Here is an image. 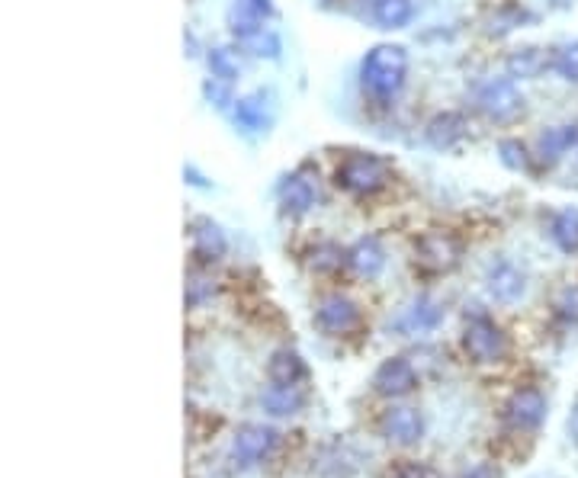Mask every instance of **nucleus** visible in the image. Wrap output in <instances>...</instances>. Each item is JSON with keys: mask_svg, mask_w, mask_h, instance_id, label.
Masks as SVG:
<instances>
[{"mask_svg": "<svg viewBox=\"0 0 578 478\" xmlns=\"http://www.w3.org/2000/svg\"><path fill=\"white\" fill-rule=\"evenodd\" d=\"M463 478H498V472L489 466V462H479V466H473Z\"/></svg>", "mask_w": 578, "mask_h": 478, "instance_id": "72a5a7b5", "label": "nucleus"}, {"mask_svg": "<svg viewBox=\"0 0 578 478\" xmlns=\"http://www.w3.org/2000/svg\"><path fill=\"white\" fill-rule=\"evenodd\" d=\"M412 0H373V20L379 29H402L412 20Z\"/></svg>", "mask_w": 578, "mask_h": 478, "instance_id": "412c9836", "label": "nucleus"}, {"mask_svg": "<svg viewBox=\"0 0 578 478\" xmlns=\"http://www.w3.org/2000/svg\"><path fill=\"white\" fill-rule=\"evenodd\" d=\"M550 238L556 241L559 251L578 254V209H562L550 222Z\"/></svg>", "mask_w": 578, "mask_h": 478, "instance_id": "4be33fe9", "label": "nucleus"}, {"mask_svg": "<svg viewBox=\"0 0 578 478\" xmlns=\"http://www.w3.org/2000/svg\"><path fill=\"white\" fill-rule=\"evenodd\" d=\"M463 135H466V122H463V116H456V113L434 116L431 126H428V142L434 148H453Z\"/></svg>", "mask_w": 578, "mask_h": 478, "instance_id": "aec40b11", "label": "nucleus"}, {"mask_svg": "<svg viewBox=\"0 0 578 478\" xmlns=\"http://www.w3.org/2000/svg\"><path fill=\"white\" fill-rule=\"evenodd\" d=\"M505 418L514 430H537L546 418V398L537 389H521L511 395Z\"/></svg>", "mask_w": 578, "mask_h": 478, "instance_id": "9d476101", "label": "nucleus"}, {"mask_svg": "<svg viewBox=\"0 0 578 478\" xmlns=\"http://www.w3.org/2000/svg\"><path fill=\"white\" fill-rule=\"evenodd\" d=\"M440 321H444V308L440 302H434L431 296H418L408 308H402V315L395 318V331L408 334V337H421L431 334Z\"/></svg>", "mask_w": 578, "mask_h": 478, "instance_id": "0eeeda50", "label": "nucleus"}, {"mask_svg": "<svg viewBox=\"0 0 578 478\" xmlns=\"http://www.w3.org/2000/svg\"><path fill=\"white\" fill-rule=\"evenodd\" d=\"M254 4H257V7H261V10H264V17H267V13L273 10V0H254Z\"/></svg>", "mask_w": 578, "mask_h": 478, "instance_id": "e433bc0d", "label": "nucleus"}, {"mask_svg": "<svg viewBox=\"0 0 578 478\" xmlns=\"http://www.w3.org/2000/svg\"><path fill=\"white\" fill-rule=\"evenodd\" d=\"M273 446H277V434H273L270 427L264 424H245L238 430V434L232 437V459L235 466H257Z\"/></svg>", "mask_w": 578, "mask_h": 478, "instance_id": "423d86ee", "label": "nucleus"}, {"mask_svg": "<svg viewBox=\"0 0 578 478\" xmlns=\"http://www.w3.org/2000/svg\"><path fill=\"white\" fill-rule=\"evenodd\" d=\"M415 260L421 270L428 273H447L460 264V244H456L444 231H428V235L418 238Z\"/></svg>", "mask_w": 578, "mask_h": 478, "instance_id": "39448f33", "label": "nucleus"}, {"mask_svg": "<svg viewBox=\"0 0 578 478\" xmlns=\"http://www.w3.org/2000/svg\"><path fill=\"white\" fill-rule=\"evenodd\" d=\"M206 65H209V74L216 77V81L232 84L238 77V61L232 58V52H228V49H209Z\"/></svg>", "mask_w": 578, "mask_h": 478, "instance_id": "bb28decb", "label": "nucleus"}, {"mask_svg": "<svg viewBox=\"0 0 578 478\" xmlns=\"http://www.w3.org/2000/svg\"><path fill=\"white\" fill-rule=\"evenodd\" d=\"M389 478H434V472H431V469H424V466H418V462H405V466H399Z\"/></svg>", "mask_w": 578, "mask_h": 478, "instance_id": "473e14b6", "label": "nucleus"}, {"mask_svg": "<svg viewBox=\"0 0 578 478\" xmlns=\"http://www.w3.org/2000/svg\"><path fill=\"white\" fill-rule=\"evenodd\" d=\"M424 434V421L415 408H392L383 418V437L395 446H412Z\"/></svg>", "mask_w": 578, "mask_h": 478, "instance_id": "f8f14e48", "label": "nucleus"}, {"mask_svg": "<svg viewBox=\"0 0 578 478\" xmlns=\"http://www.w3.org/2000/svg\"><path fill=\"white\" fill-rule=\"evenodd\" d=\"M203 94H206V100H209L212 106H216V110H228V106L235 103L232 94H228V84H225V81H216V77L203 84Z\"/></svg>", "mask_w": 578, "mask_h": 478, "instance_id": "2f4dec72", "label": "nucleus"}, {"mask_svg": "<svg viewBox=\"0 0 578 478\" xmlns=\"http://www.w3.org/2000/svg\"><path fill=\"white\" fill-rule=\"evenodd\" d=\"M267 373L273 382H283V385H299V379L306 376V366H302L299 353L293 350H277L267 363Z\"/></svg>", "mask_w": 578, "mask_h": 478, "instance_id": "5701e85b", "label": "nucleus"}, {"mask_svg": "<svg viewBox=\"0 0 578 478\" xmlns=\"http://www.w3.org/2000/svg\"><path fill=\"white\" fill-rule=\"evenodd\" d=\"M315 321L325 334L341 337V334H351L357 328L360 312L347 296H328V299H322V305H318Z\"/></svg>", "mask_w": 578, "mask_h": 478, "instance_id": "6e6552de", "label": "nucleus"}, {"mask_svg": "<svg viewBox=\"0 0 578 478\" xmlns=\"http://www.w3.org/2000/svg\"><path fill=\"white\" fill-rule=\"evenodd\" d=\"M315 183L306 174H289L280 183V206L289 215H306L315 206Z\"/></svg>", "mask_w": 578, "mask_h": 478, "instance_id": "dca6fc26", "label": "nucleus"}, {"mask_svg": "<svg viewBox=\"0 0 578 478\" xmlns=\"http://www.w3.org/2000/svg\"><path fill=\"white\" fill-rule=\"evenodd\" d=\"M498 154L501 161H505V167H511V171H527L530 167V154L521 142H514V138H505V142L498 145Z\"/></svg>", "mask_w": 578, "mask_h": 478, "instance_id": "c85d7f7f", "label": "nucleus"}, {"mask_svg": "<svg viewBox=\"0 0 578 478\" xmlns=\"http://www.w3.org/2000/svg\"><path fill=\"white\" fill-rule=\"evenodd\" d=\"M550 68L566 77V81H578V39L575 42H562L559 49L550 58Z\"/></svg>", "mask_w": 578, "mask_h": 478, "instance_id": "a878e982", "label": "nucleus"}, {"mask_svg": "<svg viewBox=\"0 0 578 478\" xmlns=\"http://www.w3.org/2000/svg\"><path fill=\"white\" fill-rule=\"evenodd\" d=\"M485 283H489V292L498 299V302H517L524 296V289H527V280H524V273L517 270L511 260H495V264L489 267V273H485Z\"/></svg>", "mask_w": 578, "mask_h": 478, "instance_id": "9b49d317", "label": "nucleus"}, {"mask_svg": "<svg viewBox=\"0 0 578 478\" xmlns=\"http://www.w3.org/2000/svg\"><path fill=\"white\" fill-rule=\"evenodd\" d=\"M556 312L562 321H569V325H578V283L566 286L559 292V299H556Z\"/></svg>", "mask_w": 578, "mask_h": 478, "instance_id": "7c9ffc66", "label": "nucleus"}, {"mask_svg": "<svg viewBox=\"0 0 578 478\" xmlns=\"http://www.w3.org/2000/svg\"><path fill=\"white\" fill-rule=\"evenodd\" d=\"M347 264H351V270L357 276H363V280H376V276L383 273V267H386L383 244H379L376 238H360L354 248L347 251Z\"/></svg>", "mask_w": 578, "mask_h": 478, "instance_id": "2eb2a0df", "label": "nucleus"}, {"mask_svg": "<svg viewBox=\"0 0 578 478\" xmlns=\"http://www.w3.org/2000/svg\"><path fill=\"white\" fill-rule=\"evenodd\" d=\"M476 103H479V110L495 122L514 119L524 110V97L511 77H492V81H485L476 94Z\"/></svg>", "mask_w": 578, "mask_h": 478, "instance_id": "20e7f679", "label": "nucleus"}, {"mask_svg": "<svg viewBox=\"0 0 578 478\" xmlns=\"http://www.w3.org/2000/svg\"><path fill=\"white\" fill-rule=\"evenodd\" d=\"M190 238H193V254L203 260V264H212L228 251V241H225V231L212 222V219H196L190 228Z\"/></svg>", "mask_w": 578, "mask_h": 478, "instance_id": "ddd939ff", "label": "nucleus"}, {"mask_svg": "<svg viewBox=\"0 0 578 478\" xmlns=\"http://www.w3.org/2000/svg\"><path fill=\"white\" fill-rule=\"evenodd\" d=\"M569 437L578 443V405L572 408V414H569Z\"/></svg>", "mask_w": 578, "mask_h": 478, "instance_id": "f704fd0d", "label": "nucleus"}, {"mask_svg": "<svg viewBox=\"0 0 578 478\" xmlns=\"http://www.w3.org/2000/svg\"><path fill=\"white\" fill-rule=\"evenodd\" d=\"M463 347L469 353V360L476 363H498L505 360L508 353V341L505 334H501V328L495 325V321H489L485 315H473L466 321V331H463Z\"/></svg>", "mask_w": 578, "mask_h": 478, "instance_id": "7ed1b4c3", "label": "nucleus"}, {"mask_svg": "<svg viewBox=\"0 0 578 478\" xmlns=\"http://www.w3.org/2000/svg\"><path fill=\"white\" fill-rule=\"evenodd\" d=\"M232 119L238 129L245 132H261L267 122H270V97L264 94V90H254V94L235 100L232 106Z\"/></svg>", "mask_w": 578, "mask_h": 478, "instance_id": "4468645a", "label": "nucleus"}, {"mask_svg": "<svg viewBox=\"0 0 578 478\" xmlns=\"http://www.w3.org/2000/svg\"><path fill=\"white\" fill-rule=\"evenodd\" d=\"M212 292H216V283L209 280V276H203V273H190L187 276V305H200V302H206Z\"/></svg>", "mask_w": 578, "mask_h": 478, "instance_id": "c756f323", "label": "nucleus"}, {"mask_svg": "<svg viewBox=\"0 0 578 478\" xmlns=\"http://www.w3.org/2000/svg\"><path fill=\"white\" fill-rule=\"evenodd\" d=\"M264 10L254 4V0H232L228 7V29L235 33V39H248L254 33H261Z\"/></svg>", "mask_w": 578, "mask_h": 478, "instance_id": "a211bd4d", "label": "nucleus"}, {"mask_svg": "<svg viewBox=\"0 0 578 478\" xmlns=\"http://www.w3.org/2000/svg\"><path fill=\"white\" fill-rule=\"evenodd\" d=\"M184 177H187V183H193V187H209V183H206L200 174H196L193 167H187V171H184Z\"/></svg>", "mask_w": 578, "mask_h": 478, "instance_id": "c9c22d12", "label": "nucleus"}, {"mask_svg": "<svg viewBox=\"0 0 578 478\" xmlns=\"http://www.w3.org/2000/svg\"><path fill=\"white\" fill-rule=\"evenodd\" d=\"M405 71H408V52L402 45L386 42L367 52V58H363L360 65V81H363V90H370L373 97L389 100L402 90Z\"/></svg>", "mask_w": 578, "mask_h": 478, "instance_id": "f257e3e1", "label": "nucleus"}, {"mask_svg": "<svg viewBox=\"0 0 578 478\" xmlns=\"http://www.w3.org/2000/svg\"><path fill=\"white\" fill-rule=\"evenodd\" d=\"M389 183V164L376 154H347L338 167V187L354 196H373Z\"/></svg>", "mask_w": 578, "mask_h": 478, "instance_id": "f03ea898", "label": "nucleus"}, {"mask_svg": "<svg viewBox=\"0 0 578 478\" xmlns=\"http://www.w3.org/2000/svg\"><path fill=\"white\" fill-rule=\"evenodd\" d=\"M344 260H347V254L338 248V244L325 241V244H315V248H312L309 267H312L315 273H334V270H341Z\"/></svg>", "mask_w": 578, "mask_h": 478, "instance_id": "b1692460", "label": "nucleus"}, {"mask_svg": "<svg viewBox=\"0 0 578 478\" xmlns=\"http://www.w3.org/2000/svg\"><path fill=\"white\" fill-rule=\"evenodd\" d=\"M373 385L379 395H389V398H402L408 395L418 385V376H415V366L408 363L405 357H392L386 360L383 366L376 369L373 376Z\"/></svg>", "mask_w": 578, "mask_h": 478, "instance_id": "1a4fd4ad", "label": "nucleus"}, {"mask_svg": "<svg viewBox=\"0 0 578 478\" xmlns=\"http://www.w3.org/2000/svg\"><path fill=\"white\" fill-rule=\"evenodd\" d=\"M575 142H578V129H575V126L546 129V132L540 135V142H537V154H540L543 164H556Z\"/></svg>", "mask_w": 578, "mask_h": 478, "instance_id": "6ab92c4d", "label": "nucleus"}, {"mask_svg": "<svg viewBox=\"0 0 578 478\" xmlns=\"http://www.w3.org/2000/svg\"><path fill=\"white\" fill-rule=\"evenodd\" d=\"M543 65H546V58L540 49H517L508 58V74L511 77H537Z\"/></svg>", "mask_w": 578, "mask_h": 478, "instance_id": "393cba45", "label": "nucleus"}, {"mask_svg": "<svg viewBox=\"0 0 578 478\" xmlns=\"http://www.w3.org/2000/svg\"><path fill=\"white\" fill-rule=\"evenodd\" d=\"M261 405H264V411L273 414V418H286V414H296L302 405H306V392H302L299 385L273 382L270 389L261 395Z\"/></svg>", "mask_w": 578, "mask_h": 478, "instance_id": "f3484780", "label": "nucleus"}, {"mask_svg": "<svg viewBox=\"0 0 578 478\" xmlns=\"http://www.w3.org/2000/svg\"><path fill=\"white\" fill-rule=\"evenodd\" d=\"M245 49L251 52V55H257V58H277L280 55V39L273 36V33H254V36H248V39H238Z\"/></svg>", "mask_w": 578, "mask_h": 478, "instance_id": "cd10ccee", "label": "nucleus"}]
</instances>
